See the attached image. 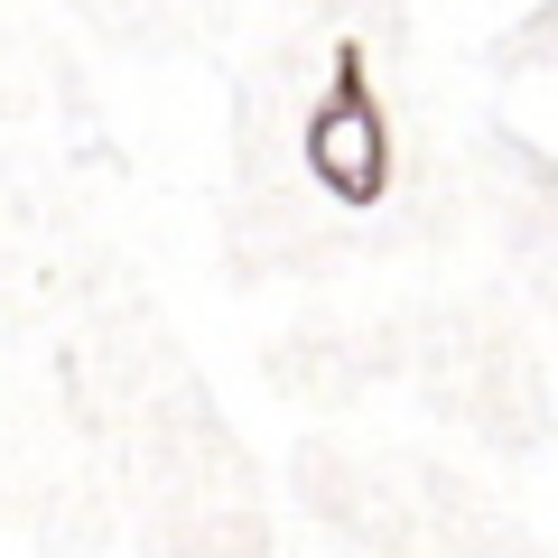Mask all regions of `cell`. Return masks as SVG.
Masks as SVG:
<instances>
[{"instance_id": "6da1fadb", "label": "cell", "mask_w": 558, "mask_h": 558, "mask_svg": "<svg viewBox=\"0 0 558 558\" xmlns=\"http://www.w3.org/2000/svg\"><path fill=\"white\" fill-rule=\"evenodd\" d=\"M299 159L336 205H381L391 196V112L373 94V47L363 38H336L326 94H317V112L299 131Z\"/></svg>"}]
</instances>
